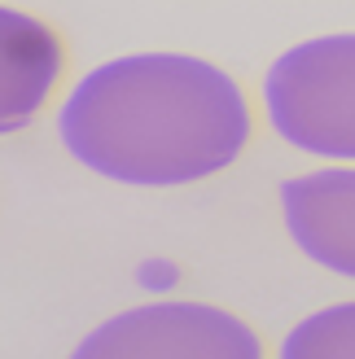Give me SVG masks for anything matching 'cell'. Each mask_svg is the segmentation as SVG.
Segmentation results:
<instances>
[{
  "instance_id": "6",
  "label": "cell",
  "mask_w": 355,
  "mask_h": 359,
  "mask_svg": "<svg viewBox=\"0 0 355 359\" xmlns=\"http://www.w3.org/2000/svg\"><path fill=\"white\" fill-rule=\"evenodd\" d=\"M281 359H355V298L303 316L276 342Z\"/></svg>"
},
{
  "instance_id": "2",
  "label": "cell",
  "mask_w": 355,
  "mask_h": 359,
  "mask_svg": "<svg viewBox=\"0 0 355 359\" xmlns=\"http://www.w3.org/2000/svg\"><path fill=\"white\" fill-rule=\"evenodd\" d=\"M268 132L316 163H355V31H329L276 53L259 79Z\"/></svg>"
},
{
  "instance_id": "4",
  "label": "cell",
  "mask_w": 355,
  "mask_h": 359,
  "mask_svg": "<svg viewBox=\"0 0 355 359\" xmlns=\"http://www.w3.org/2000/svg\"><path fill=\"white\" fill-rule=\"evenodd\" d=\"M281 228L329 276L355 280V163H329L281 180Z\"/></svg>"
},
{
  "instance_id": "1",
  "label": "cell",
  "mask_w": 355,
  "mask_h": 359,
  "mask_svg": "<svg viewBox=\"0 0 355 359\" xmlns=\"http://www.w3.org/2000/svg\"><path fill=\"white\" fill-rule=\"evenodd\" d=\"M255 101L202 53H123L66 88L58 145L88 175L128 189H189L233 171L255 145Z\"/></svg>"
},
{
  "instance_id": "5",
  "label": "cell",
  "mask_w": 355,
  "mask_h": 359,
  "mask_svg": "<svg viewBox=\"0 0 355 359\" xmlns=\"http://www.w3.org/2000/svg\"><path fill=\"white\" fill-rule=\"evenodd\" d=\"M70 48L48 18L0 5V136H18L40 118L66 83Z\"/></svg>"
},
{
  "instance_id": "3",
  "label": "cell",
  "mask_w": 355,
  "mask_h": 359,
  "mask_svg": "<svg viewBox=\"0 0 355 359\" xmlns=\"http://www.w3.org/2000/svg\"><path fill=\"white\" fill-rule=\"evenodd\" d=\"M79 359H259L268 355L259 329L237 311L193 298H158L110 316L75 342Z\"/></svg>"
}]
</instances>
